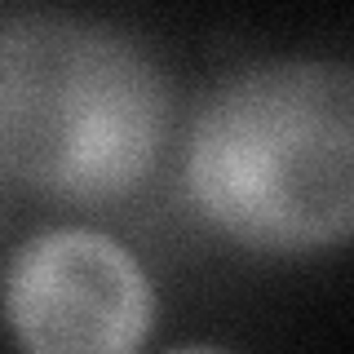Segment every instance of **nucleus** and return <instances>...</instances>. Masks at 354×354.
<instances>
[{
    "label": "nucleus",
    "mask_w": 354,
    "mask_h": 354,
    "mask_svg": "<svg viewBox=\"0 0 354 354\" xmlns=\"http://www.w3.org/2000/svg\"><path fill=\"white\" fill-rule=\"evenodd\" d=\"M182 177L199 217L252 252L354 239V66L261 58L226 71L191 120Z\"/></svg>",
    "instance_id": "f257e3e1"
},
{
    "label": "nucleus",
    "mask_w": 354,
    "mask_h": 354,
    "mask_svg": "<svg viewBox=\"0 0 354 354\" xmlns=\"http://www.w3.org/2000/svg\"><path fill=\"white\" fill-rule=\"evenodd\" d=\"M155 310L138 252L97 226H49L9 252L5 319L22 354H142Z\"/></svg>",
    "instance_id": "7ed1b4c3"
},
{
    "label": "nucleus",
    "mask_w": 354,
    "mask_h": 354,
    "mask_svg": "<svg viewBox=\"0 0 354 354\" xmlns=\"http://www.w3.org/2000/svg\"><path fill=\"white\" fill-rule=\"evenodd\" d=\"M164 354H230L226 346H208V341H191V346H173Z\"/></svg>",
    "instance_id": "20e7f679"
},
{
    "label": "nucleus",
    "mask_w": 354,
    "mask_h": 354,
    "mask_svg": "<svg viewBox=\"0 0 354 354\" xmlns=\"http://www.w3.org/2000/svg\"><path fill=\"white\" fill-rule=\"evenodd\" d=\"M173 97L133 36L75 14H9L0 27V164L62 204L124 199L160 164Z\"/></svg>",
    "instance_id": "f03ea898"
}]
</instances>
